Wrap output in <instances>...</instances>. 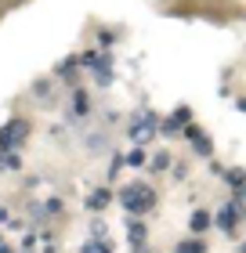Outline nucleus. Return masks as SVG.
Wrapping results in <instances>:
<instances>
[{
    "mask_svg": "<svg viewBox=\"0 0 246 253\" xmlns=\"http://www.w3.org/2000/svg\"><path fill=\"white\" fill-rule=\"evenodd\" d=\"M189 116H192V112H189V109H185V105H181V109H174V112H170V116H167V120H163V123H159V130H163V134H167V137H170V134H178V130H185V123H192Z\"/></svg>",
    "mask_w": 246,
    "mask_h": 253,
    "instance_id": "39448f33",
    "label": "nucleus"
},
{
    "mask_svg": "<svg viewBox=\"0 0 246 253\" xmlns=\"http://www.w3.org/2000/svg\"><path fill=\"white\" fill-rule=\"evenodd\" d=\"M156 130H159L156 116H152V112H142V116H138V120L131 123V141H134V145H145Z\"/></svg>",
    "mask_w": 246,
    "mask_h": 253,
    "instance_id": "20e7f679",
    "label": "nucleus"
},
{
    "mask_svg": "<svg viewBox=\"0 0 246 253\" xmlns=\"http://www.w3.org/2000/svg\"><path fill=\"white\" fill-rule=\"evenodd\" d=\"M185 134H189V141L196 145V152H199V156H210V152H214V145H210V137H206L203 130H199L196 123H185Z\"/></svg>",
    "mask_w": 246,
    "mask_h": 253,
    "instance_id": "0eeeda50",
    "label": "nucleus"
},
{
    "mask_svg": "<svg viewBox=\"0 0 246 253\" xmlns=\"http://www.w3.org/2000/svg\"><path fill=\"white\" fill-rule=\"evenodd\" d=\"M127 232H131V246H142V243H145V235H148L142 221H138V224L131 221V228H127Z\"/></svg>",
    "mask_w": 246,
    "mask_h": 253,
    "instance_id": "9b49d317",
    "label": "nucleus"
},
{
    "mask_svg": "<svg viewBox=\"0 0 246 253\" xmlns=\"http://www.w3.org/2000/svg\"><path fill=\"white\" fill-rule=\"evenodd\" d=\"M127 163H131V167H142V163H145V152H142V148H134V152L127 156Z\"/></svg>",
    "mask_w": 246,
    "mask_h": 253,
    "instance_id": "f3484780",
    "label": "nucleus"
},
{
    "mask_svg": "<svg viewBox=\"0 0 246 253\" xmlns=\"http://www.w3.org/2000/svg\"><path fill=\"white\" fill-rule=\"evenodd\" d=\"M239 253H246V243H243V246H239Z\"/></svg>",
    "mask_w": 246,
    "mask_h": 253,
    "instance_id": "6ab92c4d",
    "label": "nucleus"
},
{
    "mask_svg": "<svg viewBox=\"0 0 246 253\" xmlns=\"http://www.w3.org/2000/svg\"><path fill=\"white\" fill-rule=\"evenodd\" d=\"M26 137H29V120H7L4 126H0V152H18L22 145H26Z\"/></svg>",
    "mask_w": 246,
    "mask_h": 253,
    "instance_id": "f03ea898",
    "label": "nucleus"
},
{
    "mask_svg": "<svg viewBox=\"0 0 246 253\" xmlns=\"http://www.w3.org/2000/svg\"><path fill=\"white\" fill-rule=\"evenodd\" d=\"M109 188H98V192H91V199H87V210H95V213H101L105 206H109Z\"/></svg>",
    "mask_w": 246,
    "mask_h": 253,
    "instance_id": "6e6552de",
    "label": "nucleus"
},
{
    "mask_svg": "<svg viewBox=\"0 0 246 253\" xmlns=\"http://www.w3.org/2000/svg\"><path fill=\"white\" fill-rule=\"evenodd\" d=\"M80 65L91 69L98 84H112V58H109V54H95V51H87L84 58H80Z\"/></svg>",
    "mask_w": 246,
    "mask_h": 253,
    "instance_id": "7ed1b4c3",
    "label": "nucleus"
},
{
    "mask_svg": "<svg viewBox=\"0 0 246 253\" xmlns=\"http://www.w3.org/2000/svg\"><path fill=\"white\" fill-rule=\"evenodd\" d=\"M87 112V94L84 90H73V116H84Z\"/></svg>",
    "mask_w": 246,
    "mask_h": 253,
    "instance_id": "4468645a",
    "label": "nucleus"
},
{
    "mask_svg": "<svg viewBox=\"0 0 246 253\" xmlns=\"http://www.w3.org/2000/svg\"><path fill=\"white\" fill-rule=\"evenodd\" d=\"M18 167H22L18 152H0V170H18Z\"/></svg>",
    "mask_w": 246,
    "mask_h": 253,
    "instance_id": "f8f14e48",
    "label": "nucleus"
},
{
    "mask_svg": "<svg viewBox=\"0 0 246 253\" xmlns=\"http://www.w3.org/2000/svg\"><path fill=\"white\" fill-rule=\"evenodd\" d=\"M15 4H18V0H15Z\"/></svg>",
    "mask_w": 246,
    "mask_h": 253,
    "instance_id": "aec40b11",
    "label": "nucleus"
},
{
    "mask_svg": "<svg viewBox=\"0 0 246 253\" xmlns=\"http://www.w3.org/2000/svg\"><path fill=\"white\" fill-rule=\"evenodd\" d=\"M189 228H192L196 235H203L206 228H210V213H206V210H196V213L189 217Z\"/></svg>",
    "mask_w": 246,
    "mask_h": 253,
    "instance_id": "1a4fd4ad",
    "label": "nucleus"
},
{
    "mask_svg": "<svg viewBox=\"0 0 246 253\" xmlns=\"http://www.w3.org/2000/svg\"><path fill=\"white\" fill-rule=\"evenodd\" d=\"M174 253H206V246L199 243V239H189V243H181V246L174 250Z\"/></svg>",
    "mask_w": 246,
    "mask_h": 253,
    "instance_id": "2eb2a0df",
    "label": "nucleus"
},
{
    "mask_svg": "<svg viewBox=\"0 0 246 253\" xmlns=\"http://www.w3.org/2000/svg\"><path fill=\"white\" fill-rule=\"evenodd\" d=\"M225 181H228V185H232V188H239V192L246 188V174H243V170H239V167H236V170H228V174H225Z\"/></svg>",
    "mask_w": 246,
    "mask_h": 253,
    "instance_id": "ddd939ff",
    "label": "nucleus"
},
{
    "mask_svg": "<svg viewBox=\"0 0 246 253\" xmlns=\"http://www.w3.org/2000/svg\"><path fill=\"white\" fill-rule=\"evenodd\" d=\"M120 203H123V210L127 213H148L152 206H156V192H152L148 185H142V181H134V185H127L123 192H120Z\"/></svg>",
    "mask_w": 246,
    "mask_h": 253,
    "instance_id": "f257e3e1",
    "label": "nucleus"
},
{
    "mask_svg": "<svg viewBox=\"0 0 246 253\" xmlns=\"http://www.w3.org/2000/svg\"><path fill=\"white\" fill-rule=\"evenodd\" d=\"M239 217H243V206H239V199H232V203H225V210L217 213V228L221 232H232V228L239 224Z\"/></svg>",
    "mask_w": 246,
    "mask_h": 253,
    "instance_id": "423d86ee",
    "label": "nucleus"
},
{
    "mask_svg": "<svg viewBox=\"0 0 246 253\" xmlns=\"http://www.w3.org/2000/svg\"><path fill=\"white\" fill-rule=\"evenodd\" d=\"M0 253H11V250H7V246H0Z\"/></svg>",
    "mask_w": 246,
    "mask_h": 253,
    "instance_id": "a211bd4d",
    "label": "nucleus"
},
{
    "mask_svg": "<svg viewBox=\"0 0 246 253\" xmlns=\"http://www.w3.org/2000/svg\"><path fill=\"white\" fill-rule=\"evenodd\" d=\"M80 253H112V243L109 239H91V243L80 246Z\"/></svg>",
    "mask_w": 246,
    "mask_h": 253,
    "instance_id": "9d476101",
    "label": "nucleus"
},
{
    "mask_svg": "<svg viewBox=\"0 0 246 253\" xmlns=\"http://www.w3.org/2000/svg\"><path fill=\"white\" fill-rule=\"evenodd\" d=\"M76 65H80V58H65L62 65H58V76H69V73H73Z\"/></svg>",
    "mask_w": 246,
    "mask_h": 253,
    "instance_id": "dca6fc26",
    "label": "nucleus"
}]
</instances>
